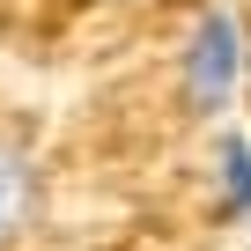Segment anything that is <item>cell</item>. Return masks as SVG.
I'll return each instance as SVG.
<instances>
[{"mask_svg": "<svg viewBox=\"0 0 251 251\" xmlns=\"http://www.w3.org/2000/svg\"><path fill=\"white\" fill-rule=\"evenodd\" d=\"M244 89H251V23L229 8V0H207V8L192 15V30L177 37L170 103H177L185 126H222Z\"/></svg>", "mask_w": 251, "mask_h": 251, "instance_id": "6da1fadb", "label": "cell"}, {"mask_svg": "<svg viewBox=\"0 0 251 251\" xmlns=\"http://www.w3.org/2000/svg\"><path fill=\"white\" fill-rule=\"evenodd\" d=\"M45 207H52V177H45L30 126L0 118V251H23L45 229Z\"/></svg>", "mask_w": 251, "mask_h": 251, "instance_id": "7a4b0ae2", "label": "cell"}, {"mask_svg": "<svg viewBox=\"0 0 251 251\" xmlns=\"http://www.w3.org/2000/svg\"><path fill=\"white\" fill-rule=\"evenodd\" d=\"M207 222L214 229H251V133L236 118L207 126Z\"/></svg>", "mask_w": 251, "mask_h": 251, "instance_id": "3957f363", "label": "cell"}, {"mask_svg": "<svg viewBox=\"0 0 251 251\" xmlns=\"http://www.w3.org/2000/svg\"><path fill=\"white\" fill-rule=\"evenodd\" d=\"M244 251H251V244H244Z\"/></svg>", "mask_w": 251, "mask_h": 251, "instance_id": "277c9868", "label": "cell"}]
</instances>
